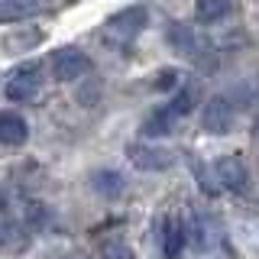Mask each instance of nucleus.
Returning a JSON list of instances; mask_svg holds the SVG:
<instances>
[{
    "instance_id": "obj_1",
    "label": "nucleus",
    "mask_w": 259,
    "mask_h": 259,
    "mask_svg": "<svg viewBox=\"0 0 259 259\" xmlns=\"http://www.w3.org/2000/svg\"><path fill=\"white\" fill-rule=\"evenodd\" d=\"M165 42L175 55L194 62L198 68H207V71L217 68V52H214V46H210V39L201 36V32H194V26H188V23H168Z\"/></svg>"
},
{
    "instance_id": "obj_2",
    "label": "nucleus",
    "mask_w": 259,
    "mask_h": 259,
    "mask_svg": "<svg viewBox=\"0 0 259 259\" xmlns=\"http://www.w3.org/2000/svg\"><path fill=\"white\" fill-rule=\"evenodd\" d=\"M42 78H46L42 62H36V59L20 62L16 68L7 71V78H4V97L10 104H26L42 91Z\"/></svg>"
},
{
    "instance_id": "obj_3",
    "label": "nucleus",
    "mask_w": 259,
    "mask_h": 259,
    "mask_svg": "<svg viewBox=\"0 0 259 259\" xmlns=\"http://www.w3.org/2000/svg\"><path fill=\"white\" fill-rule=\"evenodd\" d=\"M152 237L162 259H182L188 249V221L182 214H162L152 227Z\"/></svg>"
},
{
    "instance_id": "obj_4",
    "label": "nucleus",
    "mask_w": 259,
    "mask_h": 259,
    "mask_svg": "<svg viewBox=\"0 0 259 259\" xmlns=\"http://www.w3.org/2000/svg\"><path fill=\"white\" fill-rule=\"evenodd\" d=\"M126 159L136 172H168L175 165V152L165 149V146L152 143V140H136L126 143Z\"/></svg>"
},
{
    "instance_id": "obj_5",
    "label": "nucleus",
    "mask_w": 259,
    "mask_h": 259,
    "mask_svg": "<svg viewBox=\"0 0 259 259\" xmlns=\"http://www.w3.org/2000/svg\"><path fill=\"white\" fill-rule=\"evenodd\" d=\"M49 71H52L55 81H62V84H71V81L84 78L88 71H91V59H88L81 49L65 46V49H55V52L49 55Z\"/></svg>"
},
{
    "instance_id": "obj_6",
    "label": "nucleus",
    "mask_w": 259,
    "mask_h": 259,
    "mask_svg": "<svg viewBox=\"0 0 259 259\" xmlns=\"http://www.w3.org/2000/svg\"><path fill=\"white\" fill-rule=\"evenodd\" d=\"M237 123V107L230 104V97L224 94H214L204 101V107H201V126H204V133L210 136H227Z\"/></svg>"
},
{
    "instance_id": "obj_7",
    "label": "nucleus",
    "mask_w": 259,
    "mask_h": 259,
    "mask_svg": "<svg viewBox=\"0 0 259 259\" xmlns=\"http://www.w3.org/2000/svg\"><path fill=\"white\" fill-rule=\"evenodd\" d=\"M210 175H214V185L224 191L243 194L249 185V168L240 156H217L214 165H210Z\"/></svg>"
},
{
    "instance_id": "obj_8",
    "label": "nucleus",
    "mask_w": 259,
    "mask_h": 259,
    "mask_svg": "<svg viewBox=\"0 0 259 259\" xmlns=\"http://www.w3.org/2000/svg\"><path fill=\"white\" fill-rule=\"evenodd\" d=\"M188 221V243L198 253H207V249L217 246V240H221V224H217L214 214H207V210L201 207H191V214L185 217Z\"/></svg>"
},
{
    "instance_id": "obj_9",
    "label": "nucleus",
    "mask_w": 259,
    "mask_h": 259,
    "mask_svg": "<svg viewBox=\"0 0 259 259\" xmlns=\"http://www.w3.org/2000/svg\"><path fill=\"white\" fill-rule=\"evenodd\" d=\"M146 26H149V10L140 7V4L123 7V10H117L107 23H104V29H107L110 36H117V39H136Z\"/></svg>"
},
{
    "instance_id": "obj_10",
    "label": "nucleus",
    "mask_w": 259,
    "mask_h": 259,
    "mask_svg": "<svg viewBox=\"0 0 259 259\" xmlns=\"http://www.w3.org/2000/svg\"><path fill=\"white\" fill-rule=\"evenodd\" d=\"M29 140V123L16 110H0V143L4 146H23Z\"/></svg>"
},
{
    "instance_id": "obj_11",
    "label": "nucleus",
    "mask_w": 259,
    "mask_h": 259,
    "mask_svg": "<svg viewBox=\"0 0 259 259\" xmlns=\"http://www.w3.org/2000/svg\"><path fill=\"white\" fill-rule=\"evenodd\" d=\"M91 188H94V194H101V198L117 201L120 194H123V188H126V178L120 175L117 168H94L91 172Z\"/></svg>"
},
{
    "instance_id": "obj_12",
    "label": "nucleus",
    "mask_w": 259,
    "mask_h": 259,
    "mask_svg": "<svg viewBox=\"0 0 259 259\" xmlns=\"http://www.w3.org/2000/svg\"><path fill=\"white\" fill-rule=\"evenodd\" d=\"M49 0H0V23H20L42 13Z\"/></svg>"
},
{
    "instance_id": "obj_13",
    "label": "nucleus",
    "mask_w": 259,
    "mask_h": 259,
    "mask_svg": "<svg viewBox=\"0 0 259 259\" xmlns=\"http://www.w3.org/2000/svg\"><path fill=\"white\" fill-rule=\"evenodd\" d=\"M175 126V113L168 110V104H162V107L149 110V117L140 123V136L143 140H156V136H168Z\"/></svg>"
},
{
    "instance_id": "obj_14",
    "label": "nucleus",
    "mask_w": 259,
    "mask_h": 259,
    "mask_svg": "<svg viewBox=\"0 0 259 259\" xmlns=\"http://www.w3.org/2000/svg\"><path fill=\"white\" fill-rule=\"evenodd\" d=\"M230 0H198L194 4V20L201 23V26H214V23H221L230 16Z\"/></svg>"
},
{
    "instance_id": "obj_15",
    "label": "nucleus",
    "mask_w": 259,
    "mask_h": 259,
    "mask_svg": "<svg viewBox=\"0 0 259 259\" xmlns=\"http://www.w3.org/2000/svg\"><path fill=\"white\" fill-rule=\"evenodd\" d=\"M194 101H198V91H194V84H178L172 104H168V110L175 113V120H178V117H188V113L194 110Z\"/></svg>"
},
{
    "instance_id": "obj_16",
    "label": "nucleus",
    "mask_w": 259,
    "mask_h": 259,
    "mask_svg": "<svg viewBox=\"0 0 259 259\" xmlns=\"http://www.w3.org/2000/svg\"><path fill=\"white\" fill-rule=\"evenodd\" d=\"M101 259H136L133 253V246H130L126 240H120V237H107L101 243V253H97Z\"/></svg>"
},
{
    "instance_id": "obj_17",
    "label": "nucleus",
    "mask_w": 259,
    "mask_h": 259,
    "mask_svg": "<svg viewBox=\"0 0 259 259\" xmlns=\"http://www.w3.org/2000/svg\"><path fill=\"white\" fill-rule=\"evenodd\" d=\"M182 84V75H178V68H162V71H156V78H152V88L156 91H175V88Z\"/></svg>"
},
{
    "instance_id": "obj_18",
    "label": "nucleus",
    "mask_w": 259,
    "mask_h": 259,
    "mask_svg": "<svg viewBox=\"0 0 259 259\" xmlns=\"http://www.w3.org/2000/svg\"><path fill=\"white\" fill-rule=\"evenodd\" d=\"M0 243H7V227L0 224Z\"/></svg>"
},
{
    "instance_id": "obj_19",
    "label": "nucleus",
    "mask_w": 259,
    "mask_h": 259,
    "mask_svg": "<svg viewBox=\"0 0 259 259\" xmlns=\"http://www.w3.org/2000/svg\"><path fill=\"white\" fill-rule=\"evenodd\" d=\"M256 133H259V120H256Z\"/></svg>"
}]
</instances>
